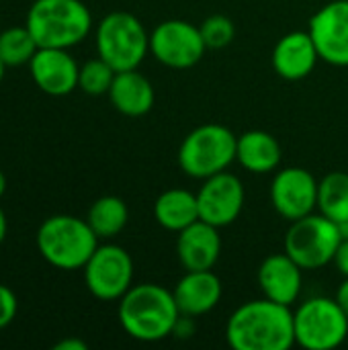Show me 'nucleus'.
Segmentation results:
<instances>
[{"mask_svg": "<svg viewBox=\"0 0 348 350\" xmlns=\"http://www.w3.org/2000/svg\"><path fill=\"white\" fill-rule=\"evenodd\" d=\"M4 70H6V64H4L2 57H0V82H2V78H4Z\"/></svg>", "mask_w": 348, "mask_h": 350, "instance_id": "34", "label": "nucleus"}, {"mask_svg": "<svg viewBox=\"0 0 348 350\" xmlns=\"http://www.w3.org/2000/svg\"><path fill=\"white\" fill-rule=\"evenodd\" d=\"M195 334V318L191 316H185L180 314L176 324H174V330H172V336L178 338V340H187Z\"/></svg>", "mask_w": 348, "mask_h": 350, "instance_id": "28", "label": "nucleus"}, {"mask_svg": "<svg viewBox=\"0 0 348 350\" xmlns=\"http://www.w3.org/2000/svg\"><path fill=\"white\" fill-rule=\"evenodd\" d=\"M29 72L37 88L49 96H66L78 88L80 66L68 49L39 47L29 62Z\"/></svg>", "mask_w": 348, "mask_h": 350, "instance_id": "14", "label": "nucleus"}, {"mask_svg": "<svg viewBox=\"0 0 348 350\" xmlns=\"http://www.w3.org/2000/svg\"><path fill=\"white\" fill-rule=\"evenodd\" d=\"M295 345L306 350H334L348 336V316L336 299L310 297L293 312Z\"/></svg>", "mask_w": 348, "mask_h": 350, "instance_id": "8", "label": "nucleus"}, {"mask_svg": "<svg viewBox=\"0 0 348 350\" xmlns=\"http://www.w3.org/2000/svg\"><path fill=\"white\" fill-rule=\"evenodd\" d=\"M226 340L234 350H289L295 345L293 312L267 297L246 301L232 312Z\"/></svg>", "mask_w": 348, "mask_h": 350, "instance_id": "1", "label": "nucleus"}, {"mask_svg": "<svg viewBox=\"0 0 348 350\" xmlns=\"http://www.w3.org/2000/svg\"><path fill=\"white\" fill-rule=\"evenodd\" d=\"M86 221L98 236V240H109L125 230L129 221V209L121 197L105 195L90 205Z\"/></svg>", "mask_w": 348, "mask_h": 350, "instance_id": "22", "label": "nucleus"}, {"mask_svg": "<svg viewBox=\"0 0 348 350\" xmlns=\"http://www.w3.org/2000/svg\"><path fill=\"white\" fill-rule=\"evenodd\" d=\"M281 144L269 131L250 129L236 139V162L252 174L275 172L281 164Z\"/></svg>", "mask_w": 348, "mask_h": 350, "instance_id": "20", "label": "nucleus"}, {"mask_svg": "<svg viewBox=\"0 0 348 350\" xmlns=\"http://www.w3.org/2000/svg\"><path fill=\"white\" fill-rule=\"evenodd\" d=\"M246 201V191L242 180L232 172H219L203 180V185L197 191V203H199V219L215 226L226 228L232 226Z\"/></svg>", "mask_w": 348, "mask_h": 350, "instance_id": "11", "label": "nucleus"}, {"mask_svg": "<svg viewBox=\"0 0 348 350\" xmlns=\"http://www.w3.org/2000/svg\"><path fill=\"white\" fill-rule=\"evenodd\" d=\"M178 312L191 318L209 314L224 295V285L219 277L209 271H185L172 289Z\"/></svg>", "mask_w": 348, "mask_h": 350, "instance_id": "18", "label": "nucleus"}, {"mask_svg": "<svg viewBox=\"0 0 348 350\" xmlns=\"http://www.w3.org/2000/svg\"><path fill=\"white\" fill-rule=\"evenodd\" d=\"M25 25L39 47L70 49L88 37L92 14L82 0H35Z\"/></svg>", "mask_w": 348, "mask_h": 350, "instance_id": "3", "label": "nucleus"}, {"mask_svg": "<svg viewBox=\"0 0 348 350\" xmlns=\"http://www.w3.org/2000/svg\"><path fill=\"white\" fill-rule=\"evenodd\" d=\"M334 299L338 301V306L343 308V312L348 316V277H345V281L338 285V289H336V295H334Z\"/></svg>", "mask_w": 348, "mask_h": 350, "instance_id": "30", "label": "nucleus"}, {"mask_svg": "<svg viewBox=\"0 0 348 350\" xmlns=\"http://www.w3.org/2000/svg\"><path fill=\"white\" fill-rule=\"evenodd\" d=\"M322 62L348 68V0H332L314 12L308 25Z\"/></svg>", "mask_w": 348, "mask_h": 350, "instance_id": "13", "label": "nucleus"}, {"mask_svg": "<svg viewBox=\"0 0 348 350\" xmlns=\"http://www.w3.org/2000/svg\"><path fill=\"white\" fill-rule=\"evenodd\" d=\"M207 51L201 29L183 18L162 21L150 33V53L156 62L172 70L197 66Z\"/></svg>", "mask_w": 348, "mask_h": 350, "instance_id": "10", "label": "nucleus"}, {"mask_svg": "<svg viewBox=\"0 0 348 350\" xmlns=\"http://www.w3.org/2000/svg\"><path fill=\"white\" fill-rule=\"evenodd\" d=\"M343 228V236H348V224H345V226H340Z\"/></svg>", "mask_w": 348, "mask_h": 350, "instance_id": "35", "label": "nucleus"}, {"mask_svg": "<svg viewBox=\"0 0 348 350\" xmlns=\"http://www.w3.org/2000/svg\"><path fill=\"white\" fill-rule=\"evenodd\" d=\"M222 254L219 228L197 219L178 232L176 256L185 271H209L217 265Z\"/></svg>", "mask_w": 348, "mask_h": 350, "instance_id": "16", "label": "nucleus"}, {"mask_svg": "<svg viewBox=\"0 0 348 350\" xmlns=\"http://www.w3.org/2000/svg\"><path fill=\"white\" fill-rule=\"evenodd\" d=\"M39 45L27 25L23 27H10L0 33V57L6 64V68L25 66L33 59Z\"/></svg>", "mask_w": 348, "mask_h": 350, "instance_id": "24", "label": "nucleus"}, {"mask_svg": "<svg viewBox=\"0 0 348 350\" xmlns=\"http://www.w3.org/2000/svg\"><path fill=\"white\" fill-rule=\"evenodd\" d=\"M318 183L306 168H281L271 183L273 209L289 221L314 213L318 209Z\"/></svg>", "mask_w": 348, "mask_h": 350, "instance_id": "12", "label": "nucleus"}, {"mask_svg": "<svg viewBox=\"0 0 348 350\" xmlns=\"http://www.w3.org/2000/svg\"><path fill=\"white\" fill-rule=\"evenodd\" d=\"M6 232H8V221H6V213H4V209L0 207V244L4 242V238H6Z\"/></svg>", "mask_w": 348, "mask_h": 350, "instance_id": "32", "label": "nucleus"}, {"mask_svg": "<svg viewBox=\"0 0 348 350\" xmlns=\"http://www.w3.org/2000/svg\"><path fill=\"white\" fill-rule=\"evenodd\" d=\"M320 62L314 39L308 31H291L283 35L271 55V64L277 76L289 82L308 78Z\"/></svg>", "mask_w": 348, "mask_h": 350, "instance_id": "17", "label": "nucleus"}, {"mask_svg": "<svg viewBox=\"0 0 348 350\" xmlns=\"http://www.w3.org/2000/svg\"><path fill=\"white\" fill-rule=\"evenodd\" d=\"M201 35L207 45V49H224L228 47L236 37V27L230 16L226 14H211L201 25Z\"/></svg>", "mask_w": 348, "mask_h": 350, "instance_id": "26", "label": "nucleus"}, {"mask_svg": "<svg viewBox=\"0 0 348 350\" xmlns=\"http://www.w3.org/2000/svg\"><path fill=\"white\" fill-rule=\"evenodd\" d=\"M4 191H6V176H4V172L0 170V197L4 195Z\"/></svg>", "mask_w": 348, "mask_h": 350, "instance_id": "33", "label": "nucleus"}, {"mask_svg": "<svg viewBox=\"0 0 348 350\" xmlns=\"http://www.w3.org/2000/svg\"><path fill=\"white\" fill-rule=\"evenodd\" d=\"M178 316L172 291L158 283L131 285L117 308L121 328L139 342H160L172 336Z\"/></svg>", "mask_w": 348, "mask_h": 350, "instance_id": "2", "label": "nucleus"}, {"mask_svg": "<svg viewBox=\"0 0 348 350\" xmlns=\"http://www.w3.org/2000/svg\"><path fill=\"white\" fill-rule=\"evenodd\" d=\"M332 262L336 265V269H338V273L343 277H348V236L343 238V242H340V246H338Z\"/></svg>", "mask_w": 348, "mask_h": 350, "instance_id": "29", "label": "nucleus"}, {"mask_svg": "<svg viewBox=\"0 0 348 350\" xmlns=\"http://www.w3.org/2000/svg\"><path fill=\"white\" fill-rule=\"evenodd\" d=\"M82 271L86 289L101 301H119L133 285V258L117 244H98Z\"/></svg>", "mask_w": 348, "mask_h": 350, "instance_id": "9", "label": "nucleus"}, {"mask_svg": "<svg viewBox=\"0 0 348 350\" xmlns=\"http://www.w3.org/2000/svg\"><path fill=\"white\" fill-rule=\"evenodd\" d=\"M96 53L115 72L137 70L150 53V35L144 23L125 10H115L103 16L94 33Z\"/></svg>", "mask_w": 348, "mask_h": 350, "instance_id": "6", "label": "nucleus"}, {"mask_svg": "<svg viewBox=\"0 0 348 350\" xmlns=\"http://www.w3.org/2000/svg\"><path fill=\"white\" fill-rule=\"evenodd\" d=\"M343 238V228L336 221L314 211L291 221L283 246L304 271H318L334 260Z\"/></svg>", "mask_w": 348, "mask_h": 350, "instance_id": "7", "label": "nucleus"}, {"mask_svg": "<svg viewBox=\"0 0 348 350\" xmlns=\"http://www.w3.org/2000/svg\"><path fill=\"white\" fill-rule=\"evenodd\" d=\"M115 70L103 59V57H94L88 59L80 66V74H78V88L84 94L90 96H103L109 94V88L115 80Z\"/></svg>", "mask_w": 348, "mask_h": 350, "instance_id": "25", "label": "nucleus"}, {"mask_svg": "<svg viewBox=\"0 0 348 350\" xmlns=\"http://www.w3.org/2000/svg\"><path fill=\"white\" fill-rule=\"evenodd\" d=\"M86 342L84 340H78V338H66V340H59L53 350H86Z\"/></svg>", "mask_w": 348, "mask_h": 350, "instance_id": "31", "label": "nucleus"}, {"mask_svg": "<svg viewBox=\"0 0 348 350\" xmlns=\"http://www.w3.org/2000/svg\"><path fill=\"white\" fill-rule=\"evenodd\" d=\"M154 217L160 228L168 232H180L199 219V203L197 193L187 189H166L158 195L154 203Z\"/></svg>", "mask_w": 348, "mask_h": 350, "instance_id": "21", "label": "nucleus"}, {"mask_svg": "<svg viewBox=\"0 0 348 350\" xmlns=\"http://www.w3.org/2000/svg\"><path fill=\"white\" fill-rule=\"evenodd\" d=\"M256 281L267 299L291 308L302 295L304 269L287 252L271 254L260 262Z\"/></svg>", "mask_w": 348, "mask_h": 350, "instance_id": "15", "label": "nucleus"}, {"mask_svg": "<svg viewBox=\"0 0 348 350\" xmlns=\"http://www.w3.org/2000/svg\"><path fill=\"white\" fill-rule=\"evenodd\" d=\"M111 105L125 117H144L152 111L156 92L152 82L137 70L117 72L109 88Z\"/></svg>", "mask_w": 348, "mask_h": 350, "instance_id": "19", "label": "nucleus"}, {"mask_svg": "<svg viewBox=\"0 0 348 350\" xmlns=\"http://www.w3.org/2000/svg\"><path fill=\"white\" fill-rule=\"evenodd\" d=\"M234 131L219 123H205L195 127L178 148L180 170L197 180L226 172L236 162Z\"/></svg>", "mask_w": 348, "mask_h": 350, "instance_id": "5", "label": "nucleus"}, {"mask_svg": "<svg viewBox=\"0 0 348 350\" xmlns=\"http://www.w3.org/2000/svg\"><path fill=\"white\" fill-rule=\"evenodd\" d=\"M318 211L338 226L348 224V172H330L318 183Z\"/></svg>", "mask_w": 348, "mask_h": 350, "instance_id": "23", "label": "nucleus"}, {"mask_svg": "<svg viewBox=\"0 0 348 350\" xmlns=\"http://www.w3.org/2000/svg\"><path fill=\"white\" fill-rule=\"evenodd\" d=\"M35 242L45 262L59 271H78L84 269L96 250L98 236L86 219L74 215H51L39 226Z\"/></svg>", "mask_w": 348, "mask_h": 350, "instance_id": "4", "label": "nucleus"}, {"mask_svg": "<svg viewBox=\"0 0 348 350\" xmlns=\"http://www.w3.org/2000/svg\"><path fill=\"white\" fill-rule=\"evenodd\" d=\"M16 310H18V301H16L14 291L0 283V330L6 328L14 320Z\"/></svg>", "mask_w": 348, "mask_h": 350, "instance_id": "27", "label": "nucleus"}]
</instances>
